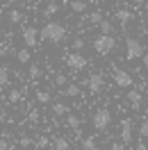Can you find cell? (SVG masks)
<instances>
[{"mask_svg": "<svg viewBox=\"0 0 148 150\" xmlns=\"http://www.w3.org/2000/svg\"><path fill=\"white\" fill-rule=\"evenodd\" d=\"M110 150H125V143H121V141H114L110 146Z\"/></svg>", "mask_w": 148, "mask_h": 150, "instance_id": "30", "label": "cell"}, {"mask_svg": "<svg viewBox=\"0 0 148 150\" xmlns=\"http://www.w3.org/2000/svg\"><path fill=\"white\" fill-rule=\"evenodd\" d=\"M9 21L11 23H21V21H23V14H21L18 9H11L9 11Z\"/></svg>", "mask_w": 148, "mask_h": 150, "instance_id": "23", "label": "cell"}, {"mask_svg": "<svg viewBox=\"0 0 148 150\" xmlns=\"http://www.w3.org/2000/svg\"><path fill=\"white\" fill-rule=\"evenodd\" d=\"M9 84V71L5 66H0V86H7Z\"/></svg>", "mask_w": 148, "mask_h": 150, "instance_id": "19", "label": "cell"}, {"mask_svg": "<svg viewBox=\"0 0 148 150\" xmlns=\"http://www.w3.org/2000/svg\"><path fill=\"white\" fill-rule=\"evenodd\" d=\"M82 48H84V41H82V39H75V41H73V52H80Z\"/></svg>", "mask_w": 148, "mask_h": 150, "instance_id": "29", "label": "cell"}, {"mask_svg": "<svg viewBox=\"0 0 148 150\" xmlns=\"http://www.w3.org/2000/svg\"><path fill=\"white\" fill-rule=\"evenodd\" d=\"M132 2H137V5H141V2H144V0H132Z\"/></svg>", "mask_w": 148, "mask_h": 150, "instance_id": "38", "label": "cell"}, {"mask_svg": "<svg viewBox=\"0 0 148 150\" xmlns=\"http://www.w3.org/2000/svg\"><path fill=\"white\" fill-rule=\"evenodd\" d=\"M134 150H148L146 141H137V148H134Z\"/></svg>", "mask_w": 148, "mask_h": 150, "instance_id": "33", "label": "cell"}, {"mask_svg": "<svg viewBox=\"0 0 148 150\" xmlns=\"http://www.w3.org/2000/svg\"><path fill=\"white\" fill-rule=\"evenodd\" d=\"M71 9L78 11V14H84V11H87V2H84V0H73V2H71Z\"/></svg>", "mask_w": 148, "mask_h": 150, "instance_id": "15", "label": "cell"}, {"mask_svg": "<svg viewBox=\"0 0 148 150\" xmlns=\"http://www.w3.org/2000/svg\"><path fill=\"white\" fill-rule=\"evenodd\" d=\"M82 148L84 150H98V141L93 139V137H84L82 139Z\"/></svg>", "mask_w": 148, "mask_h": 150, "instance_id": "12", "label": "cell"}, {"mask_svg": "<svg viewBox=\"0 0 148 150\" xmlns=\"http://www.w3.org/2000/svg\"><path fill=\"white\" fill-rule=\"evenodd\" d=\"M23 41H25V46L34 48L39 43V30L37 28H25L23 30Z\"/></svg>", "mask_w": 148, "mask_h": 150, "instance_id": "8", "label": "cell"}, {"mask_svg": "<svg viewBox=\"0 0 148 150\" xmlns=\"http://www.w3.org/2000/svg\"><path fill=\"white\" fill-rule=\"evenodd\" d=\"M64 96H68V98H75V96H80V86L78 84H68L64 89Z\"/></svg>", "mask_w": 148, "mask_h": 150, "instance_id": "17", "label": "cell"}, {"mask_svg": "<svg viewBox=\"0 0 148 150\" xmlns=\"http://www.w3.org/2000/svg\"><path fill=\"white\" fill-rule=\"evenodd\" d=\"M37 100L41 105H48L50 103V93H48V91H37Z\"/></svg>", "mask_w": 148, "mask_h": 150, "instance_id": "22", "label": "cell"}, {"mask_svg": "<svg viewBox=\"0 0 148 150\" xmlns=\"http://www.w3.org/2000/svg\"><path fill=\"white\" fill-rule=\"evenodd\" d=\"M9 100H11V103H18V100H21V91H18V89H11V91H9Z\"/></svg>", "mask_w": 148, "mask_h": 150, "instance_id": "27", "label": "cell"}, {"mask_svg": "<svg viewBox=\"0 0 148 150\" xmlns=\"http://www.w3.org/2000/svg\"><path fill=\"white\" fill-rule=\"evenodd\" d=\"M5 55H7V48H5V46H0V59H2Z\"/></svg>", "mask_w": 148, "mask_h": 150, "instance_id": "35", "label": "cell"}, {"mask_svg": "<svg viewBox=\"0 0 148 150\" xmlns=\"http://www.w3.org/2000/svg\"><path fill=\"white\" fill-rule=\"evenodd\" d=\"M39 75H41V66H39V64H32V66H30V77H32V80H37Z\"/></svg>", "mask_w": 148, "mask_h": 150, "instance_id": "24", "label": "cell"}, {"mask_svg": "<svg viewBox=\"0 0 148 150\" xmlns=\"http://www.w3.org/2000/svg\"><path fill=\"white\" fill-rule=\"evenodd\" d=\"M0 150H9V143H7L5 139H0Z\"/></svg>", "mask_w": 148, "mask_h": 150, "instance_id": "34", "label": "cell"}, {"mask_svg": "<svg viewBox=\"0 0 148 150\" xmlns=\"http://www.w3.org/2000/svg\"><path fill=\"white\" fill-rule=\"evenodd\" d=\"M0 123H5V114H2V109H0Z\"/></svg>", "mask_w": 148, "mask_h": 150, "instance_id": "37", "label": "cell"}, {"mask_svg": "<svg viewBox=\"0 0 148 150\" xmlns=\"http://www.w3.org/2000/svg\"><path fill=\"white\" fill-rule=\"evenodd\" d=\"M64 37H66V28L57 21H50L39 30V39L48 41V43H59V41H64Z\"/></svg>", "mask_w": 148, "mask_h": 150, "instance_id": "1", "label": "cell"}, {"mask_svg": "<svg viewBox=\"0 0 148 150\" xmlns=\"http://www.w3.org/2000/svg\"><path fill=\"white\" fill-rule=\"evenodd\" d=\"M16 59H18L21 64H28L30 62V50H18V52H16Z\"/></svg>", "mask_w": 148, "mask_h": 150, "instance_id": "21", "label": "cell"}, {"mask_svg": "<svg viewBox=\"0 0 148 150\" xmlns=\"http://www.w3.org/2000/svg\"><path fill=\"white\" fill-rule=\"evenodd\" d=\"M141 59H144V66H148V55H146V52L141 55Z\"/></svg>", "mask_w": 148, "mask_h": 150, "instance_id": "36", "label": "cell"}, {"mask_svg": "<svg viewBox=\"0 0 148 150\" xmlns=\"http://www.w3.org/2000/svg\"><path fill=\"white\" fill-rule=\"evenodd\" d=\"M98 28H100L102 34H110L112 30H114V25H112V21H105V18H102L100 23H98Z\"/></svg>", "mask_w": 148, "mask_h": 150, "instance_id": "20", "label": "cell"}, {"mask_svg": "<svg viewBox=\"0 0 148 150\" xmlns=\"http://www.w3.org/2000/svg\"><path fill=\"white\" fill-rule=\"evenodd\" d=\"M55 150H71V148H68V139L57 137V139H55Z\"/></svg>", "mask_w": 148, "mask_h": 150, "instance_id": "18", "label": "cell"}, {"mask_svg": "<svg viewBox=\"0 0 148 150\" xmlns=\"http://www.w3.org/2000/svg\"><path fill=\"white\" fill-rule=\"evenodd\" d=\"M23 2H30V0H23Z\"/></svg>", "mask_w": 148, "mask_h": 150, "instance_id": "39", "label": "cell"}, {"mask_svg": "<svg viewBox=\"0 0 148 150\" xmlns=\"http://www.w3.org/2000/svg\"><path fill=\"white\" fill-rule=\"evenodd\" d=\"M89 21H91L93 25H98L102 21V11H93V14H89Z\"/></svg>", "mask_w": 148, "mask_h": 150, "instance_id": "25", "label": "cell"}, {"mask_svg": "<svg viewBox=\"0 0 148 150\" xmlns=\"http://www.w3.org/2000/svg\"><path fill=\"white\" fill-rule=\"evenodd\" d=\"M114 48H116V39L112 37V34H100V37L93 39V50L100 52V55H107Z\"/></svg>", "mask_w": 148, "mask_h": 150, "instance_id": "2", "label": "cell"}, {"mask_svg": "<svg viewBox=\"0 0 148 150\" xmlns=\"http://www.w3.org/2000/svg\"><path fill=\"white\" fill-rule=\"evenodd\" d=\"M21 146H23V148H28L30 143H32V139H30V137H21V141H18Z\"/></svg>", "mask_w": 148, "mask_h": 150, "instance_id": "31", "label": "cell"}, {"mask_svg": "<svg viewBox=\"0 0 148 150\" xmlns=\"http://www.w3.org/2000/svg\"><path fill=\"white\" fill-rule=\"evenodd\" d=\"M66 64H68V68H73V71H84L87 64H89V59L82 52H71V55H66Z\"/></svg>", "mask_w": 148, "mask_h": 150, "instance_id": "5", "label": "cell"}, {"mask_svg": "<svg viewBox=\"0 0 148 150\" xmlns=\"http://www.w3.org/2000/svg\"><path fill=\"white\" fill-rule=\"evenodd\" d=\"M87 86H89V91L91 93H100L102 86H105V77H102L100 73H93L89 80H87Z\"/></svg>", "mask_w": 148, "mask_h": 150, "instance_id": "7", "label": "cell"}, {"mask_svg": "<svg viewBox=\"0 0 148 150\" xmlns=\"http://www.w3.org/2000/svg\"><path fill=\"white\" fill-rule=\"evenodd\" d=\"M132 141V121L123 118L121 121V143H130Z\"/></svg>", "mask_w": 148, "mask_h": 150, "instance_id": "9", "label": "cell"}, {"mask_svg": "<svg viewBox=\"0 0 148 150\" xmlns=\"http://www.w3.org/2000/svg\"><path fill=\"white\" fill-rule=\"evenodd\" d=\"M141 55H144L141 41L134 39V37H128V39H125V57H128V59H139Z\"/></svg>", "mask_w": 148, "mask_h": 150, "instance_id": "4", "label": "cell"}, {"mask_svg": "<svg viewBox=\"0 0 148 150\" xmlns=\"http://www.w3.org/2000/svg\"><path fill=\"white\" fill-rule=\"evenodd\" d=\"M57 11H59V5H57V2H48L41 14H43V16H55Z\"/></svg>", "mask_w": 148, "mask_h": 150, "instance_id": "13", "label": "cell"}, {"mask_svg": "<svg viewBox=\"0 0 148 150\" xmlns=\"http://www.w3.org/2000/svg\"><path fill=\"white\" fill-rule=\"evenodd\" d=\"M128 100L132 103V107H139V103H141V93H139L137 89H130V91H128Z\"/></svg>", "mask_w": 148, "mask_h": 150, "instance_id": "11", "label": "cell"}, {"mask_svg": "<svg viewBox=\"0 0 148 150\" xmlns=\"http://www.w3.org/2000/svg\"><path fill=\"white\" fill-rule=\"evenodd\" d=\"M55 84H57V86H66V84H68V80H66V75L57 73V75H55Z\"/></svg>", "mask_w": 148, "mask_h": 150, "instance_id": "26", "label": "cell"}, {"mask_svg": "<svg viewBox=\"0 0 148 150\" xmlns=\"http://www.w3.org/2000/svg\"><path fill=\"white\" fill-rule=\"evenodd\" d=\"M139 134H141V137H148V118H146V121H141V125H139Z\"/></svg>", "mask_w": 148, "mask_h": 150, "instance_id": "28", "label": "cell"}, {"mask_svg": "<svg viewBox=\"0 0 148 150\" xmlns=\"http://www.w3.org/2000/svg\"><path fill=\"white\" fill-rule=\"evenodd\" d=\"M46 146H48V139H46V137H41V139L37 141V148L41 150V148H46Z\"/></svg>", "mask_w": 148, "mask_h": 150, "instance_id": "32", "label": "cell"}, {"mask_svg": "<svg viewBox=\"0 0 148 150\" xmlns=\"http://www.w3.org/2000/svg\"><path fill=\"white\" fill-rule=\"evenodd\" d=\"M53 114H55V116H64V114H68V105H62V103L53 105Z\"/></svg>", "mask_w": 148, "mask_h": 150, "instance_id": "16", "label": "cell"}, {"mask_svg": "<svg viewBox=\"0 0 148 150\" xmlns=\"http://www.w3.org/2000/svg\"><path fill=\"white\" fill-rule=\"evenodd\" d=\"M114 16H116V21H119V23L123 25V28H125V23H128V21L132 18V14H130L128 9H119L116 14H114Z\"/></svg>", "mask_w": 148, "mask_h": 150, "instance_id": "10", "label": "cell"}, {"mask_svg": "<svg viewBox=\"0 0 148 150\" xmlns=\"http://www.w3.org/2000/svg\"><path fill=\"white\" fill-rule=\"evenodd\" d=\"M80 123H82V121H80V116H73V114H71V116L66 118V125H68L71 130H75V132L80 130Z\"/></svg>", "mask_w": 148, "mask_h": 150, "instance_id": "14", "label": "cell"}, {"mask_svg": "<svg viewBox=\"0 0 148 150\" xmlns=\"http://www.w3.org/2000/svg\"><path fill=\"white\" fill-rule=\"evenodd\" d=\"M91 125L96 127V130H107L112 123V112L107 109V107H100V109H96L93 112V118H91Z\"/></svg>", "mask_w": 148, "mask_h": 150, "instance_id": "3", "label": "cell"}, {"mask_svg": "<svg viewBox=\"0 0 148 150\" xmlns=\"http://www.w3.org/2000/svg\"><path fill=\"white\" fill-rule=\"evenodd\" d=\"M114 84L116 86H134V82H132V75L128 73V71H123V68H116L114 71Z\"/></svg>", "mask_w": 148, "mask_h": 150, "instance_id": "6", "label": "cell"}]
</instances>
